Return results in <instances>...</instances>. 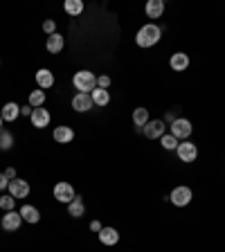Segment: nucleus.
<instances>
[{
	"label": "nucleus",
	"mask_w": 225,
	"mask_h": 252,
	"mask_svg": "<svg viewBox=\"0 0 225 252\" xmlns=\"http://www.w3.org/2000/svg\"><path fill=\"white\" fill-rule=\"evenodd\" d=\"M101 227H104V225H101V223H99V220H97V219H95V220H90V230H93V232H97V234H99V230H101Z\"/></svg>",
	"instance_id": "nucleus-32"
},
{
	"label": "nucleus",
	"mask_w": 225,
	"mask_h": 252,
	"mask_svg": "<svg viewBox=\"0 0 225 252\" xmlns=\"http://www.w3.org/2000/svg\"><path fill=\"white\" fill-rule=\"evenodd\" d=\"M30 191H32V187H30V183H27V180H23V178H14V180H9L7 194H11L16 200L27 198V196H30Z\"/></svg>",
	"instance_id": "nucleus-6"
},
{
	"label": "nucleus",
	"mask_w": 225,
	"mask_h": 252,
	"mask_svg": "<svg viewBox=\"0 0 225 252\" xmlns=\"http://www.w3.org/2000/svg\"><path fill=\"white\" fill-rule=\"evenodd\" d=\"M11 147H14V135L7 128H2L0 131V151H9Z\"/></svg>",
	"instance_id": "nucleus-26"
},
{
	"label": "nucleus",
	"mask_w": 225,
	"mask_h": 252,
	"mask_svg": "<svg viewBox=\"0 0 225 252\" xmlns=\"http://www.w3.org/2000/svg\"><path fill=\"white\" fill-rule=\"evenodd\" d=\"M2 126H5V120H2V115H0V131H2Z\"/></svg>",
	"instance_id": "nucleus-35"
},
{
	"label": "nucleus",
	"mask_w": 225,
	"mask_h": 252,
	"mask_svg": "<svg viewBox=\"0 0 225 252\" xmlns=\"http://www.w3.org/2000/svg\"><path fill=\"white\" fill-rule=\"evenodd\" d=\"M43 104H45V90H32L30 93V106L32 108H43Z\"/></svg>",
	"instance_id": "nucleus-24"
},
{
	"label": "nucleus",
	"mask_w": 225,
	"mask_h": 252,
	"mask_svg": "<svg viewBox=\"0 0 225 252\" xmlns=\"http://www.w3.org/2000/svg\"><path fill=\"white\" fill-rule=\"evenodd\" d=\"M18 212H21V216H23V220H25V223H32V225H36L38 220H41V212H38L34 205H23Z\"/></svg>",
	"instance_id": "nucleus-16"
},
{
	"label": "nucleus",
	"mask_w": 225,
	"mask_h": 252,
	"mask_svg": "<svg viewBox=\"0 0 225 252\" xmlns=\"http://www.w3.org/2000/svg\"><path fill=\"white\" fill-rule=\"evenodd\" d=\"M84 214H86V205H84V200H81V196H77V198L68 205V216H72V219H81Z\"/></svg>",
	"instance_id": "nucleus-21"
},
{
	"label": "nucleus",
	"mask_w": 225,
	"mask_h": 252,
	"mask_svg": "<svg viewBox=\"0 0 225 252\" xmlns=\"http://www.w3.org/2000/svg\"><path fill=\"white\" fill-rule=\"evenodd\" d=\"M176 120H178V117H176V113H173V110H169V113H164V124H167V122H169V124H171V122H176Z\"/></svg>",
	"instance_id": "nucleus-33"
},
{
	"label": "nucleus",
	"mask_w": 225,
	"mask_h": 252,
	"mask_svg": "<svg viewBox=\"0 0 225 252\" xmlns=\"http://www.w3.org/2000/svg\"><path fill=\"white\" fill-rule=\"evenodd\" d=\"M97 88H104V90H108V88H110V77H106V74H101V77H97Z\"/></svg>",
	"instance_id": "nucleus-29"
},
{
	"label": "nucleus",
	"mask_w": 225,
	"mask_h": 252,
	"mask_svg": "<svg viewBox=\"0 0 225 252\" xmlns=\"http://www.w3.org/2000/svg\"><path fill=\"white\" fill-rule=\"evenodd\" d=\"M192 198H194V194H192V189L185 187V185H178V187H173L171 194H169V200H171L176 207H187V205L192 203Z\"/></svg>",
	"instance_id": "nucleus-4"
},
{
	"label": "nucleus",
	"mask_w": 225,
	"mask_h": 252,
	"mask_svg": "<svg viewBox=\"0 0 225 252\" xmlns=\"http://www.w3.org/2000/svg\"><path fill=\"white\" fill-rule=\"evenodd\" d=\"M45 47H47V52H50V54H59L63 47H65V38H63L59 32H57V34H50V36H47Z\"/></svg>",
	"instance_id": "nucleus-14"
},
{
	"label": "nucleus",
	"mask_w": 225,
	"mask_h": 252,
	"mask_svg": "<svg viewBox=\"0 0 225 252\" xmlns=\"http://www.w3.org/2000/svg\"><path fill=\"white\" fill-rule=\"evenodd\" d=\"M0 115H2L5 122H16L21 117V106L16 104V101H7V104L2 106V110H0Z\"/></svg>",
	"instance_id": "nucleus-13"
},
{
	"label": "nucleus",
	"mask_w": 225,
	"mask_h": 252,
	"mask_svg": "<svg viewBox=\"0 0 225 252\" xmlns=\"http://www.w3.org/2000/svg\"><path fill=\"white\" fill-rule=\"evenodd\" d=\"M16 207V198L11 194H2L0 196V210L2 212H11Z\"/></svg>",
	"instance_id": "nucleus-27"
},
{
	"label": "nucleus",
	"mask_w": 225,
	"mask_h": 252,
	"mask_svg": "<svg viewBox=\"0 0 225 252\" xmlns=\"http://www.w3.org/2000/svg\"><path fill=\"white\" fill-rule=\"evenodd\" d=\"M5 176H7V178H9V180L18 178V176H16V169H14V167H7V169H5Z\"/></svg>",
	"instance_id": "nucleus-34"
},
{
	"label": "nucleus",
	"mask_w": 225,
	"mask_h": 252,
	"mask_svg": "<svg viewBox=\"0 0 225 252\" xmlns=\"http://www.w3.org/2000/svg\"><path fill=\"white\" fill-rule=\"evenodd\" d=\"M36 84H38V88H41V90L52 88V86H54V74L50 72L47 68L36 70Z\"/></svg>",
	"instance_id": "nucleus-19"
},
{
	"label": "nucleus",
	"mask_w": 225,
	"mask_h": 252,
	"mask_svg": "<svg viewBox=\"0 0 225 252\" xmlns=\"http://www.w3.org/2000/svg\"><path fill=\"white\" fill-rule=\"evenodd\" d=\"M9 187V178L5 176V171L0 173V191H5V189Z\"/></svg>",
	"instance_id": "nucleus-30"
},
{
	"label": "nucleus",
	"mask_w": 225,
	"mask_h": 252,
	"mask_svg": "<svg viewBox=\"0 0 225 252\" xmlns=\"http://www.w3.org/2000/svg\"><path fill=\"white\" fill-rule=\"evenodd\" d=\"M142 133H144L149 140H160V137L167 133V124H164V120H149V124L142 128Z\"/></svg>",
	"instance_id": "nucleus-8"
},
{
	"label": "nucleus",
	"mask_w": 225,
	"mask_h": 252,
	"mask_svg": "<svg viewBox=\"0 0 225 252\" xmlns=\"http://www.w3.org/2000/svg\"><path fill=\"white\" fill-rule=\"evenodd\" d=\"M52 137L59 142V144H70V142L74 140V131L70 128V126H57L52 133Z\"/></svg>",
	"instance_id": "nucleus-15"
},
{
	"label": "nucleus",
	"mask_w": 225,
	"mask_h": 252,
	"mask_svg": "<svg viewBox=\"0 0 225 252\" xmlns=\"http://www.w3.org/2000/svg\"><path fill=\"white\" fill-rule=\"evenodd\" d=\"M52 194H54V198H57L59 203H65V205H70L74 198H77L74 187L70 183H57L54 185V189H52Z\"/></svg>",
	"instance_id": "nucleus-5"
},
{
	"label": "nucleus",
	"mask_w": 225,
	"mask_h": 252,
	"mask_svg": "<svg viewBox=\"0 0 225 252\" xmlns=\"http://www.w3.org/2000/svg\"><path fill=\"white\" fill-rule=\"evenodd\" d=\"M43 32H45L47 36H50V34H57V23H54L52 18H47V21L43 23Z\"/></svg>",
	"instance_id": "nucleus-28"
},
{
	"label": "nucleus",
	"mask_w": 225,
	"mask_h": 252,
	"mask_svg": "<svg viewBox=\"0 0 225 252\" xmlns=\"http://www.w3.org/2000/svg\"><path fill=\"white\" fill-rule=\"evenodd\" d=\"M63 9H65V14L70 16H81V11H84V0H65L63 2Z\"/></svg>",
	"instance_id": "nucleus-23"
},
{
	"label": "nucleus",
	"mask_w": 225,
	"mask_h": 252,
	"mask_svg": "<svg viewBox=\"0 0 225 252\" xmlns=\"http://www.w3.org/2000/svg\"><path fill=\"white\" fill-rule=\"evenodd\" d=\"M160 144H162V149H164V151H176V149H178V144H180V142L176 140V137H173L171 133H164V135L160 137Z\"/></svg>",
	"instance_id": "nucleus-25"
},
{
	"label": "nucleus",
	"mask_w": 225,
	"mask_h": 252,
	"mask_svg": "<svg viewBox=\"0 0 225 252\" xmlns=\"http://www.w3.org/2000/svg\"><path fill=\"white\" fill-rule=\"evenodd\" d=\"M72 84L79 93L90 94L95 88H97V77H95V72H90V70H79V72L74 74Z\"/></svg>",
	"instance_id": "nucleus-2"
},
{
	"label": "nucleus",
	"mask_w": 225,
	"mask_h": 252,
	"mask_svg": "<svg viewBox=\"0 0 225 252\" xmlns=\"http://www.w3.org/2000/svg\"><path fill=\"white\" fill-rule=\"evenodd\" d=\"M169 65H171V70H176V72H185V70L189 68V54L173 52L171 59H169Z\"/></svg>",
	"instance_id": "nucleus-12"
},
{
	"label": "nucleus",
	"mask_w": 225,
	"mask_h": 252,
	"mask_svg": "<svg viewBox=\"0 0 225 252\" xmlns=\"http://www.w3.org/2000/svg\"><path fill=\"white\" fill-rule=\"evenodd\" d=\"M133 124H135V131L142 133V128L149 124V108H135L133 110Z\"/></svg>",
	"instance_id": "nucleus-18"
},
{
	"label": "nucleus",
	"mask_w": 225,
	"mask_h": 252,
	"mask_svg": "<svg viewBox=\"0 0 225 252\" xmlns=\"http://www.w3.org/2000/svg\"><path fill=\"white\" fill-rule=\"evenodd\" d=\"M162 38V27L156 25V23H147V25H142L135 34V43L140 47H153L158 41Z\"/></svg>",
	"instance_id": "nucleus-1"
},
{
	"label": "nucleus",
	"mask_w": 225,
	"mask_h": 252,
	"mask_svg": "<svg viewBox=\"0 0 225 252\" xmlns=\"http://www.w3.org/2000/svg\"><path fill=\"white\" fill-rule=\"evenodd\" d=\"M21 223H23V216H21V212H16V210L5 212V216L0 219V227L5 232H16L21 227Z\"/></svg>",
	"instance_id": "nucleus-9"
},
{
	"label": "nucleus",
	"mask_w": 225,
	"mask_h": 252,
	"mask_svg": "<svg viewBox=\"0 0 225 252\" xmlns=\"http://www.w3.org/2000/svg\"><path fill=\"white\" fill-rule=\"evenodd\" d=\"M144 11H147L149 18H162V14H164V2H162V0H149L147 7H144Z\"/></svg>",
	"instance_id": "nucleus-20"
},
{
	"label": "nucleus",
	"mask_w": 225,
	"mask_h": 252,
	"mask_svg": "<svg viewBox=\"0 0 225 252\" xmlns=\"http://www.w3.org/2000/svg\"><path fill=\"white\" fill-rule=\"evenodd\" d=\"M90 97H93L95 106H108L110 104V93L104 88H95L93 93H90Z\"/></svg>",
	"instance_id": "nucleus-22"
},
{
	"label": "nucleus",
	"mask_w": 225,
	"mask_h": 252,
	"mask_svg": "<svg viewBox=\"0 0 225 252\" xmlns=\"http://www.w3.org/2000/svg\"><path fill=\"white\" fill-rule=\"evenodd\" d=\"M32 113H34V108H32L30 104H27V106H21V115H23V117H32Z\"/></svg>",
	"instance_id": "nucleus-31"
},
{
	"label": "nucleus",
	"mask_w": 225,
	"mask_h": 252,
	"mask_svg": "<svg viewBox=\"0 0 225 252\" xmlns=\"http://www.w3.org/2000/svg\"><path fill=\"white\" fill-rule=\"evenodd\" d=\"M97 236H99V241L104 243V246H115V243L120 241V232H117L115 227H101Z\"/></svg>",
	"instance_id": "nucleus-17"
},
{
	"label": "nucleus",
	"mask_w": 225,
	"mask_h": 252,
	"mask_svg": "<svg viewBox=\"0 0 225 252\" xmlns=\"http://www.w3.org/2000/svg\"><path fill=\"white\" fill-rule=\"evenodd\" d=\"M93 97L90 94H84V93H77L72 97V108L77 110V113H88L90 108H93Z\"/></svg>",
	"instance_id": "nucleus-11"
},
{
	"label": "nucleus",
	"mask_w": 225,
	"mask_h": 252,
	"mask_svg": "<svg viewBox=\"0 0 225 252\" xmlns=\"http://www.w3.org/2000/svg\"><path fill=\"white\" fill-rule=\"evenodd\" d=\"M192 131H194V126H192V122H189V120H185V117H178L176 122H171V124H169V133H171V135L176 137L178 142L189 140Z\"/></svg>",
	"instance_id": "nucleus-3"
},
{
	"label": "nucleus",
	"mask_w": 225,
	"mask_h": 252,
	"mask_svg": "<svg viewBox=\"0 0 225 252\" xmlns=\"http://www.w3.org/2000/svg\"><path fill=\"white\" fill-rule=\"evenodd\" d=\"M30 120H32V126H34V128H45V126L50 124V120H52V115H50L47 108H34Z\"/></svg>",
	"instance_id": "nucleus-10"
},
{
	"label": "nucleus",
	"mask_w": 225,
	"mask_h": 252,
	"mask_svg": "<svg viewBox=\"0 0 225 252\" xmlns=\"http://www.w3.org/2000/svg\"><path fill=\"white\" fill-rule=\"evenodd\" d=\"M176 156L180 158V162H194L196 158H198V147H196L194 142H180L178 149H176Z\"/></svg>",
	"instance_id": "nucleus-7"
}]
</instances>
